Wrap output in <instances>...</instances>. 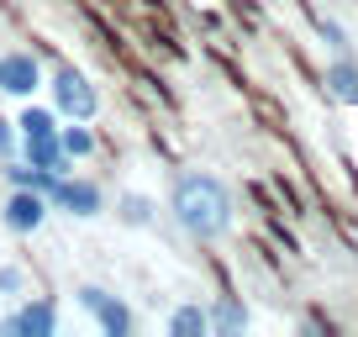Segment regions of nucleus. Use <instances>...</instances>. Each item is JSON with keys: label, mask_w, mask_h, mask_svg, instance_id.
I'll return each mask as SVG.
<instances>
[{"label": "nucleus", "mask_w": 358, "mask_h": 337, "mask_svg": "<svg viewBox=\"0 0 358 337\" xmlns=\"http://www.w3.org/2000/svg\"><path fill=\"white\" fill-rule=\"evenodd\" d=\"M22 269H16V264H6V269H0V295H22Z\"/></svg>", "instance_id": "obj_15"}, {"label": "nucleus", "mask_w": 358, "mask_h": 337, "mask_svg": "<svg viewBox=\"0 0 358 337\" xmlns=\"http://www.w3.org/2000/svg\"><path fill=\"white\" fill-rule=\"evenodd\" d=\"M48 201H53V211L79 216V222H90V216L106 211V190H101V185H90V180H74V174H64V180L48 190Z\"/></svg>", "instance_id": "obj_3"}, {"label": "nucleus", "mask_w": 358, "mask_h": 337, "mask_svg": "<svg viewBox=\"0 0 358 337\" xmlns=\"http://www.w3.org/2000/svg\"><path fill=\"white\" fill-rule=\"evenodd\" d=\"M16 148H22V132H16V122H0V164H6Z\"/></svg>", "instance_id": "obj_14"}, {"label": "nucleus", "mask_w": 358, "mask_h": 337, "mask_svg": "<svg viewBox=\"0 0 358 337\" xmlns=\"http://www.w3.org/2000/svg\"><path fill=\"white\" fill-rule=\"evenodd\" d=\"M169 211H174V222L190 237H201V243H216V237L232 232V195H227V185L216 180V174H201V168H190V174L174 180Z\"/></svg>", "instance_id": "obj_1"}, {"label": "nucleus", "mask_w": 358, "mask_h": 337, "mask_svg": "<svg viewBox=\"0 0 358 337\" xmlns=\"http://www.w3.org/2000/svg\"><path fill=\"white\" fill-rule=\"evenodd\" d=\"M322 37H327L332 48H348V43H343V27H332V22H322Z\"/></svg>", "instance_id": "obj_17"}, {"label": "nucleus", "mask_w": 358, "mask_h": 337, "mask_svg": "<svg viewBox=\"0 0 358 337\" xmlns=\"http://www.w3.org/2000/svg\"><path fill=\"white\" fill-rule=\"evenodd\" d=\"M11 322H16V337H53V332H58L53 301H27L22 311L11 316Z\"/></svg>", "instance_id": "obj_6"}, {"label": "nucleus", "mask_w": 358, "mask_h": 337, "mask_svg": "<svg viewBox=\"0 0 358 337\" xmlns=\"http://www.w3.org/2000/svg\"><path fill=\"white\" fill-rule=\"evenodd\" d=\"M58 143H64V153H69V158H90V153H95V132H90L85 122L58 127Z\"/></svg>", "instance_id": "obj_11"}, {"label": "nucleus", "mask_w": 358, "mask_h": 337, "mask_svg": "<svg viewBox=\"0 0 358 337\" xmlns=\"http://www.w3.org/2000/svg\"><path fill=\"white\" fill-rule=\"evenodd\" d=\"M95 322L106 327V337H127V332H132V311H127L116 295H106V301L95 306Z\"/></svg>", "instance_id": "obj_9"}, {"label": "nucleus", "mask_w": 358, "mask_h": 337, "mask_svg": "<svg viewBox=\"0 0 358 337\" xmlns=\"http://www.w3.org/2000/svg\"><path fill=\"white\" fill-rule=\"evenodd\" d=\"M0 90L32 101V95L43 90V64H37L32 53H0Z\"/></svg>", "instance_id": "obj_5"}, {"label": "nucleus", "mask_w": 358, "mask_h": 337, "mask_svg": "<svg viewBox=\"0 0 358 337\" xmlns=\"http://www.w3.org/2000/svg\"><path fill=\"white\" fill-rule=\"evenodd\" d=\"M327 90H332V95H337L343 106H358V64L337 58V64L327 69Z\"/></svg>", "instance_id": "obj_7"}, {"label": "nucleus", "mask_w": 358, "mask_h": 337, "mask_svg": "<svg viewBox=\"0 0 358 337\" xmlns=\"http://www.w3.org/2000/svg\"><path fill=\"white\" fill-rule=\"evenodd\" d=\"M201 332H211V311L206 306H179L169 316V337H201Z\"/></svg>", "instance_id": "obj_8"}, {"label": "nucleus", "mask_w": 358, "mask_h": 337, "mask_svg": "<svg viewBox=\"0 0 358 337\" xmlns=\"http://www.w3.org/2000/svg\"><path fill=\"white\" fill-rule=\"evenodd\" d=\"M74 295H79V306H85V311H95V306H101V301H106L111 290H101V285H79Z\"/></svg>", "instance_id": "obj_16"}, {"label": "nucleus", "mask_w": 358, "mask_h": 337, "mask_svg": "<svg viewBox=\"0 0 358 337\" xmlns=\"http://www.w3.org/2000/svg\"><path fill=\"white\" fill-rule=\"evenodd\" d=\"M48 211H53V201H48L43 190H22V185H16V195L6 201L0 222H6V232H16V237H32L37 227L48 222Z\"/></svg>", "instance_id": "obj_4"}, {"label": "nucleus", "mask_w": 358, "mask_h": 337, "mask_svg": "<svg viewBox=\"0 0 358 337\" xmlns=\"http://www.w3.org/2000/svg\"><path fill=\"white\" fill-rule=\"evenodd\" d=\"M53 106H58V116H69V122H90L95 116V106H101V95H95V85H90L85 74H79L74 64H64V69H53Z\"/></svg>", "instance_id": "obj_2"}, {"label": "nucleus", "mask_w": 358, "mask_h": 337, "mask_svg": "<svg viewBox=\"0 0 358 337\" xmlns=\"http://www.w3.org/2000/svg\"><path fill=\"white\" fill-rule=\"evenodd\" d=\"M116 216H122L127 227H148L153 222V201H148V195H122V201H116Z\"/></svg>", "instance_id": "obj_13"}, {"label": "nucleus", "mask_w": 358, "mask_h": 337, "mask_svg": "<svg viewBox=\"0 0 358 337\" xmlns=\"http://www.w3.org/2000/svg\"><path fill=\"white\" fill-rule=\"evenodd\" d=\"M16 132H22V137H53V132H58V116L48 111V106H32V101H27V111L16 116Z\"/></svg>", "instance_id": "obj_10"}, {"label": "nucleus", "mask_w": 358, "mask_h": 337, "mask_svg": "<svg viewBox=\"0 0 358 337\" xmlns=\"http://www.w3.org/2000/svg\"><path fill=\"white\" fill-rule=\"evenodd\" d=\"M206 311H211V332H243L248 327V306H237V301H216Z\"/></svg>", "instance_id": "obj_12"}]
</instances>
